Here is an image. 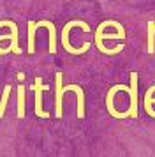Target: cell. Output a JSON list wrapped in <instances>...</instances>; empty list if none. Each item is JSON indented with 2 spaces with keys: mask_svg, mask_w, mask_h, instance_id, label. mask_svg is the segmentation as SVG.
<instances>
[{
  "mask_svg": "<svg viewBox=\"0 0 155 157\" xmlns=\"http://www.w3.org/2000/svg\"><path fill=\"white\" fill-rule=\"evenodd\" d=\"M62 78H63V74L58 71L55 74V117L56 118H62L63 95H65V92L72 90V92H76V97H78V109H76L78 118H85V92H83V88L79 85H63Z\"/></svg>",
  "mask_w": 155,
  "mask_h": 157,
  "instance_id": "1",
  "label": "cell"
},
{
  "mask_svg": "<svg viewBox=\"0 0 155 157\" xmlns=\"http://www.w3.org/2000/svg\"><path fill=\"white\" fill-rule=\"evenodd\" d=\"M74 27H81V29H83V32H90L88 23L81 21V20H72V21L65 23V27L62 29V46L65 48V51H67V53H70V55H83V53H86V51H88L90 43H83V46H81V48H74V46L70 44V41H69V34H70V30L74 29Z\"/></svg>",
  "mask_w": 155,
  "mask_h": 157,
  "instance_id": "2",
  "label": "cell"
},
{
  "mask_svg": "<svg viewBox=\"0 0 155 157\" xmlns=\"http://www.w3.org/2000/svg\"><path fill=\"white\" fill-rule=\"evenodd\" d=\"M106 27H116V29H120V30H125V29H123L122 23L115 21V20H106V21H102L97 29H95V46H97V50L100 51V53H104V55H116V53H120V51L123 50V44H118V46L113 48V50L106 48L104 43H102V32H104Z\"/></svg>",
  "mask_w": 155,
  "mask_h": 157,
  "instance_id": "3",
  "label": "cell"
},
{
  "mask_svg": "<svg viewBox=\"0 0 155 157\" xmlns=\"http://www.w3.org/2000/svg\"><path fill=\"white\" fill-rule=\"evenodd\" d=\"M49 86L48 85H42V78L41 76H37L35 78V85H32V90L35 92V115L37 117H41V118H49V113L42 108V92H46Z\"/></svg>",
  "mask_w": 155,
  "mask_h": 157,
  "instance_id": "4",
  "label": "cell"
},
{
  "mask_svg": "<svg viewBox=\"0 0 155 157\" xmlns=\"http://www.w3.org/2000/svg\"><path fill=\"white\" fill-rule=\"evenodd\" d=\"M120 90L129 92V85H115V86H111L109 92H108V95H106V108H108L109 115L115 117V118H129V111L120 113V111H116V108H115V104H113V97H115V94L120 92Z\"/></svg>",
  "mask_w": 155,
  "mask_h": 157,
  "instance_id": "5",
  "label": "cell"
},
{
  "mask_svg": "<svg viewBox=\"0 0 155 157\" xmlns=\"http://www.w3.org/2000/svg\"><path fill=\"white\" fill-rule=\"evenodd\" d=\"M138 72L132 71L130 72V85H129V97H130V104H129V117L130 118H138Z\"/></svg>",
  "mask_w": 155,
  "mask_h": 157,
  "instance_id": "6",
  "label": "cell"
},
{
  "mask_svg": "<svg viewBox=\"0 0 155 157\" xmlns=\"http://www.w3.org/2000/svg\"><path fill=\"white\" fill-rule=\"evenodd\" d=\"M2 27H9L11 29V51L20 55L21 53V48H20V30H18V25L11 20H0V29Z\"/></svg>",
  "mask_w": 155,
  "mask_h": 157,
  "instance_id": "7",
  "label": "cell"
},
{
  "mask_svg": "<svg viewBox=\"0 0 155 157\" xmlns=\"http://www.w3.org/2000/svg\"><path fill=\"white\" fill-rule=\"evenodd\" d=\"M35 27H37V29H41V27L48 29V32H49V48H48V51L51 53V55H55L56 53V29H55V25H53V21H49V20H41V21H35Z\"/></svg>",
  "mask_w": 155,
  "mask_h": 157,
  "instance_id": "8",
  "label": "cell"
},
{
  "mask_svg": "<svg viewBox=\"0 0 155 157\" xmlns=\"http://www.w3.org/2000/svg\"><path fill=\"white\" fill-rule=\"evenodd\" d=\"M153 92H155V85H152L146 90V94H145V111H146L150 117H153V118H155V109H153V106H152V104L155 102V99L152 97Z\"/></svg>",
  "mask_w": 155,
  "mask_h": 157,
  "instance_id": "9",
  "label": "cell"
},
{
  "mask_svg": "<svg viewBox=\"0 0 155 157\" xmlns=\"http://www.w3.org/2000/svg\"><path fill=\"white\" fill-rule=\"evenodd\" d=\"M25 85H18V113L16 117L18 118H25Z\"/></svg>",
  "mask_w": 155,
  "mask_h": 157,
  "instance_id": "10",
  "label": "cell"
},
{
  "mask_svg": "<svg viewBox=\"0 0 155 157\" xmlns=\"http://www.w3.org/2000/svg\"><path fill=\"white\" fill-rule=\"evenodd\" d=\"M35 32H37V27H35V21H28V53L34 55L35 53Z\"/></svg>",
  "mask_w": 155,
  "mask_h": 157,
  "instance_id": "11",
  "label": "cell"
},
{
  "mask_svg": "<svg viewBox=\"0 0 155 157\" xmlns=\"http://www.w3.org/2000/svg\"><path fill=\"white\" fill-rule=\"evenodd\" d=\"M148 53H155V21H148Z\"/></svg>",
  "mask_w": 155,
  "mask_h": 157,
  "instance_id": "12",
  "label": "cell"
}]
</instances>
